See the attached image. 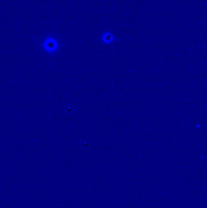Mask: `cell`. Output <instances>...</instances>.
Masks as SVG:
<instances>
[{
  "label": "cell",
  "mask_w": 207,
  "mask_h": 208,
  "mask_svg": "<svg viewBox=\"0 0 207 208\" xmlns=\"http://www.w3.org/2000/svg\"><path fill=\"white\" fill-rule=\"evenodd\" d=\"M102 39L105 43L109 44L114 41V35L111 33L106 32L102 35Z\"/></svg>",
  "instance_id": "cell-1"
},
{
  "label": "cell",
  "mask_w": 207,
  "mask_h": 208,
  "mask_svg": "<svg viewBox=\"0 0 207 208\" xmlns=\"http://www.w3.org/2000/svg\"><path fill=\"white\" fill-rule=\"evenodd\" d=\"M57 46V45H55V42L54 40L49 41L48 43L46 44V49L49 51H53L55 49V47Z\"/></svg>",
  "instance_id": "cell-2"
}]
</instances>
